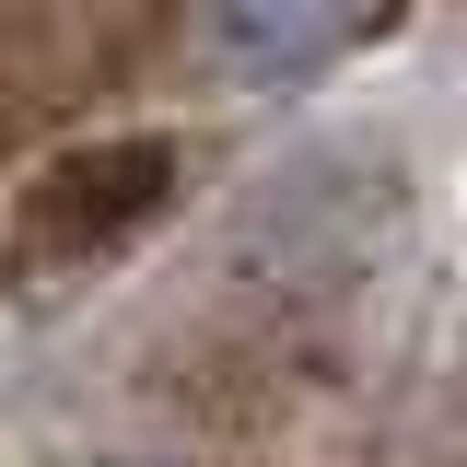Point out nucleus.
Segmentation results:
<instances>
[{
	"label": "nucleus",
	"instance_id": "1",
	"mask_svg": "<svg viewBox=\"0 0 467 467\" xmlns=\"http://www.w3.org/2000/svg\"><path fill=\"white\" fill-rule=\"evenodd\" d=\"M398 234H409V175L386 164V152H362V140L304 152V164H281L245 199V257H257L269 281H292V292L362 281Z\"/></svg>",
	"mask_w": 467,
	"mask_h": 467
},
{
	"label": "nucleus",
	"instance_id": "2",
	"mask_svg": "<svg viewBox=\"0 0 467 467\" xmlns=\"http://www.w3.org/2000/svg\"><path fill=\"white\" fill-rule=\"evenodd\" d=\"M175 199V140L152 129H117V140H82V152H47V164L24 175V199H12V269H82V257H106L129 234L152 223Z\"/></svg>",
	"mask_w": 467,
	"mask_h": 467
},
{
	"label": "nucleus",
	"instance_id": "3",
	"mask_svg": "<svg viewBox=\"0 0 467 467\" xmlns=\"http://www.w3.org/2000/svg\"><path fill=\"white\" fill-rule=\"evenodd\" d=\"M211 24L245 70H304L350 36V0H211Z\"/></svg>",
	"mask_w": 467,
	"mask_h": 467
},
{
	"label": "nucleus",
	"instance_id": "4",
	"mask_svg": "<svg viewBox=\"0 0 467 467\" xmlns=\"http://www.w3.org/2000/svg\"><path fill=\"white\" fill-rule=\"evenodd\" d=\"M70 467H164V456H70Z\"/></svg>",
	"mask_w": 467,
	"mask_h": 467
}]
</instances>
